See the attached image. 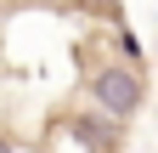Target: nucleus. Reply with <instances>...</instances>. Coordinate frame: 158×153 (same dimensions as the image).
Listing matches in <instances>:
<instances>
[{
    "mask_svg": "<svg viewBox=\"0 0 158 153\" xmlns=\"http://www.w3.org/2000/svg\"><path fill=\"white\" fill-rule=\"evenodd\" d=\"M90 91H96V102L113 108V113H135L141 108V80H135L130 68H102Z\"/></svg>",
    "mask_w": 158,
    "mask_h": 153,
    "instance_id": "f257e3e1",
    "label": "nucleus"
},
{
    "mask_svg": "<svg viewBox=\"0 0 158 153\" xmlns=\"http://www.w3.org/2000/svg\"><path fill=\"white\" fill-rule=\"evenodd\" d=\"M0 153H6V142H0Z\"/></svg>",
    "mask_w": 158,
    "mask_h": 153,
    "instance_id": "f03ea898",
    "label": "nucleus"
}]
</instances>
